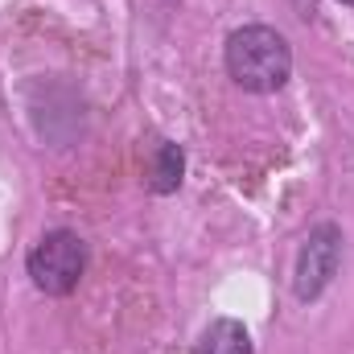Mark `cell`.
I'll use <instances>...</instances> for the list:
<instances>
[{
	"label": "cell",
	"instance_id": "cell-5",
	"mask_svg": "<svg viewBox=\"0 0 354 354\" xmlns=\"http://www.w3.org/2000/svg\"><path fill=\"white\" fill-rule=\"evenodd\" d=\"M181 174H185V157H181V149L169 145V140H161L157 153H153L149 189H157V194H174L177 185H181Z\"/></svg>",
	"mask_w": 354,
	"mask_h": 354
},
{
	"label": "cell",
	"instance_id": "cell-2",
	"mask_svg": "<svg viewBox=\"0 0 354 354\" xmlns=\"http://www.w3.org/2000/svg\"><path fill=\"white\" fill-rule=\"evenodd\" d=\"M83 272H87V243L75 231H50L29 252V280L50 297L75 292Z\"/></svg>",
	"mask_w": 354,
	"mask_h": 354
},
{
	"label": "cell",
	"instance_id": "cell-6",
	"mask_svg": "<svg viewBox=\"0 0 354 354\" xmlns=\"http://www.w3.org/2000/svg\"><path fill=\"white\" fill-rule=\"evenodd\" d=\"M342 4H354V0H342Z\"/></svg>",
	"mask_w": 354,
	"mask_h": 354
},
{
	"label": "cell",
	"instance_id": "cell-3",
	"mask_svg": "<svg viewBox=\"0 0 354 354\" xmlns=\"http://www.w3.org/2000/svg\"><path fill=\"white\" fill-rule=\"evenodd\" d=\"M338 264H342V231L334 223L313 227L297 252V268H292L297 301H317L326 292V284L338 276Z\"/></svg>",
	"mask_w": 354,
	"mask_h": 354
},
{
	"label": "cell",
	"instance_id": "cell-1",
	"mask_svg": "<svg viewBox=\"0 0 354 354\" xmlns=\"http://www.w3.org/2000/svg\"><path fill=\"white\" fill-rule=\"evenodd\" d=\"M227 75L252 95H272L292 75L288 37L272 25H243L227 37Z\"/></svg>",
	"mask_w": 354,
	"mask_h": 354
},
{
	"label": "cell",
	"instance_id": "cell-4",
	"mask_svg": "<svg viewBox=\"0 0 354 354\" xmlns=\"http://www.w3.org/2000/svg\"><path fill=\"white\" fill-rule=\"evenodd\" d=\"M194 354H252V338H248L243 322L218 317V322H210V326L202 330Z\"/></svg>",
	"mask_w": 354,
	"mask_h": 354
}]
</instances>
